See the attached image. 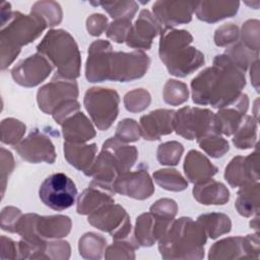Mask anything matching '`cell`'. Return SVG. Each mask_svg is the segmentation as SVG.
<instances>
[{
	"instance_id": "7bdbcfd3",
	"label": "cell",
	"mask_w": 260,
	"mask_h": 260,
	"mask_svg": "<svg viewBox=\"0 0 260 260\" xmlns=\"http://www.w3.org/2000/svg\"><path fill=\"white\" fill-rule=\"evenodd\" d=\"M184 147L178 141H167L158 145L156 159L162 166H176L179 164Z\"/></svg>"
},
{
	"instance_id": "3957f363",
	"label": "cell",
	"mask_w": 260,
	"mask_h": 260,
	"mask_svg": "<svg viewBox=\"0 0 260 260\" xmlns=\"http://www.w3.org/2000/svg\"><path fill=\"white\" fill-rule=\"evenodd\" d=\"M207 235L197 220L183 216L174 219L158 240V251L164 259H202Z\"/></svg>"
},
{
	"instance_id": "e575fe53",
	"label": "cell",
	"mask_w": 260,
	"mask_h": 260,
	"mask_svg": "<svg viewBox=\"0 0 260 260\" xmlns=\"http://www.w3.org/2000/svg\"><path fill=\"white\" fill-rule=\"evenodd\" d=\"M154 182L162 189L181 192L188 187V181L176 169H160L152 174Z\"/></svg>"
},
{
	"instance_id": "4dcf8cb0",
	"label": "cell",
	"mask_w": 260,
	"mask_h": 260,
	"mask_svg": "<svg viewBox=\"0 0 260 260\" xmlns=\"http://www.w3.org/2000/svg\"><path fill=\"white\" fill-rule=\"evenodd\" d=\"M102 148L108 150L115 157L121 168L122 173L130 171L138 157V150L135 146L128 145L116 137L107 139L103 143Z\"/></svg>"
},
{
	"instance_id": "30bf717a",
	"label": "cell",
	"mask_w": 260,
	"mask_h": 260,
	"mask_svg": "<svg viewBox=\"0 0 260 260\" xmlns=\"http://www.w3.org/2000/svg\"><path fill=\"white\" fill-rule=\"evenodd\" d=\"M150 65L149 56L140 50L113 52L110 61L109 80L128 82L145 75Z\"/></svg>"
},
{
	"instance_id": "7a4b0ae2",
	"label": "cell",
	"mask_w": 260,
	"mask_h": 260,
	"mask_svg": "<svg viewBox=\"0 0 260 260\" xmlns=\"http://www.w3.org/2000/svg\"><path fill=\"white\" fill-rule=\"evenodd\" d=\"M159 36L158 56L171 75L186 77L205 63L203 53L192 46L193 37L188 30L168 28Z\"/></svg>"
},
{
	"instance_id": "52a82bcc",
	"label": "cell",
	"mask_w": 260,
	"mask_h": 260,
	"mask_svg": "<svg viewBox=\"0 0 260 260\" xmlns=\"http://www.w3.org/2000/svg\"><path fill=\"white\" fill-rule=\"evenodd\" d=\"M174 131L185 139L196 141L209 133H218L215 114L199 107H183L176 111Z\"/></svg>"
},
{
	"instance_id": "d4e9b609",
	"label": "cell",
	"mask_w": 260,
	"mask_h": 260,
	"mask_svg": "<svg viewBox=\"0 0 260 260\" xmlns=\"http://www.w3.org/2000/svg\"><path fill=\"white\" fill-rule=\"evenodd\" d=\"M240 8L239 1H198L196 17L204 22L214 23L235 16Z\"/></svg>"
},
{
	"instance_id": "4fadbf2b",
	"label": "cell",
	"mask_w": 260,
	"mask_h": 260,
	"mask_svg": "<svg viewBox=\"0 0 260 260\" xmlns=\"http://www.w3.org/2000/svg\"><path fill=\"white\" fill-rule=\"evenodd\" d=\"M13 148L22 159L30 164H53L57 156L55 146L48 133L38 128L31 130Z\"/></svg>"
},
{
	"instance_id": "816d5d0a",
	"label": "cell",
	"mask_w": 260,
	"mask_h": 260,
	"mask_svg": "<svg viewBox=\"0 0 260 260\" xmlns=\"http://www.w3.org/2000/svg\"><path fill=\"white\" fill-rule=\"evenodd\" d=\"M22 212L14 206H6L1 211V229L9 233H15V225Z\"/></svg>"
},
{
	"instance_id": "91938a15",
	"label": "cell",
	"mask_w": 260,
	"mask_h": 260,
	"mask_svg": "<svg viewBox=\"0 0 260 260\" xmlns=\"http://www.w3.org/2000/svg\"><path fill=\"white\" fill-rule=\"evenodd\" d=\"M250 225L251 228H253L254 230H256V232L258 233V228H259V214H257L255 216V218H253L250 222Z\"/></svg>"
},
{
	"instance_id": "680465c9",
	"label": "cell",
	"mask_w": 260,
	"mask_h": 260,
	"mask_svg": "<svg viewBox=\"0 0 260 260\" xmlns=\"http://www.w3.org/2000/svg\"><path fill=\"white\" fill-rule=\"evenodd\" d=\"M11 5L8 2L1 3V25L4 24L11 16Z\"/></svg>"
},
{
	"instance_id": "f6af8a7d",
	"label": "cell",
	"mask_w": 260,
	"mask_h": 260,
	"mask_svg": "<svg viewBox=\"0 0 260 260\" xmlns=\"http://www.w3.org/2000/svg\"><path fill=\"white\" fill-rule=\"evenodd\" d=\"M241 41L246 48L259 53V34L260 21L258 19H249L243 23L241 30Z\"/></svg>"
},
{
	"instance_id": "ffe728a7",
	"label": "cell",
	"mask_w": 260,
	"mask_h": 260,
	"mask_svg": "<svg viewBox=\"0 0 260 260\" xmlns=\"http://www.w3.org/2000/svg\"><path fill=\"white\" fill-rule=\"evenodd\" d=\"M173 220L145 212L136 218L133 238L139 246L151 247L164 236Z\"/></svg>"
},
{
	"instance_id": "60d3db41",
	"label": "cell",
	"mask_w": 260,
	"mask_h": 260,
	"mask_svg": "<svg viewBox=\"0 0 260 260\" xmlns=\"http://www.w3.org/2000/svg\"><path fill=\"white\" fill-rule=\"evenodd\" d=\"M139 247L134 238L115 240L112 245L106 248L104 256L106 259H134V252Z\"/></svg>"
},
{
	"instance_id": "d6986e66",
	"label": "cell",
	"mask_w": 260,
	"mask_h": 260,
	"mask_svg": "<svg viewBox=\"0 0 260 260\" xmlns=\"http://www.w3.org/2000/svg\"><path fill=\"white\" fill-rule=\"evenodd\" d=\"M162 28L152 12L142 9L138 18L132 24L126 39V45L135 50H149L152 41L160 35Z\"/></svg>"
},
{
	"instance_id": "484cf974",
	"label": "cell",
	"mask_w": 260,
	"mask_h": 260,
	"mask_svg": "<svg viewBox=\"0 0 260 260\" xmlns=\"http://www.w3.org/2000/svg\"><path fill=\"white\" fill-rule=\"evenodd\" d=\"M63 150L64 157L68 164L86 176L95 160L98 147L95 143L86 144L65 141Z\"/></svg>"
},
{
	"instance_id": "2e32d148",
	"label": "cell",
	"mask_w": 260,
	"mask_h": 260,
	"mask_svg": "<svg viewBox=\"0 0 260 260\" xmlns=\"http://www.w3.org/2000/svg\"><path fill=\"white\" fill-rule=\"evenodd\" d=\"M198 1H165L158 0L152 4V14L160 24L162 31L192 20Z\"/></svg>"
},
{
	"instance_id": "9a60e30c",
	"label": "cell",
	"mask_w": 260,
	"mask_h": 260,
	"mask_svg": "<svg viewBox=\"0 0 260 260\" xmlns=\"http://www.w3.org/2000/svg\"><path fill=\"white\" fill-rule=\"evenodd\" d=\"M52 70L51 62L42 54L36 53L19 61L11 69V77L21 86L35 87L46 80Z\"/></svg>"
},
{
	"instance_id": "681fc988",
	"label": "cell",
	"mask_w": 260,
	"mask_h": 260,
	"mask_svg": "<svg viewBox=\"0 0 260 260\" xmlns=\"http://www.w3.org/2000/svg\"><path fill=\"white\" fill-rule=\"evenodd\" d=\"M149 211L159 217L174 220L178 212V204L174 199L161 198L156 200L149 208Z\"/></svg>"
},
{
	"instance_id": "7c38bea8",
	"label": "cell",
	"mask_w": 260,
	"mask_h": 260,
	"mask_svg": "<svg viewBox=\"0 0 260 260\" xmlns=\"http://www.w3.org/2000/svg\"><path fill=\"white\" fill-rule=\"evenodd\" d=\"M78 94V85L75 80L55 76L38 90L37 103L41 111L52 115L57 108L66 102L77 100Z\"/></svg>"
},
{
	"instance_id": "1f68e13d",
	"label": "cell",
	"mask_w": 260,
	"mask_h": 260,
	"mask_svg": "<svg viewBox=\"0 0 260 260\" xmlns=\"http://www.w3.org/2000/svg\"><path fill=\"white\" fill-rule=\"evenodd\" d=\"M258 120L245 115L236 132L233 134V143L239 149H249L257 146Z\"/></svg>"
},
{
	"instance_id": "277c9868",
	"label": "cell",
	"mask_w": 260,
	"mask_h": 260,
	"mask_svg": "<svg viewBox=\"0 0 260 260\" xmlns=\"http://www.w3.org/2000/svg\"><path fill=\"white\" fill-rule=\"evenodd\" d=\"M47 27L45 20L32 12L23 14L19 11H12L9 19L1 25V69L4 70L11 65L20 53L21 47L38 39Z\"/></svg>"
},
{
	"instance_id": "4316f807",
	"label": "cell",
	"mask_w": 260,
	"mask_h": 260,
	"mask_svg": "<svg viewBox=\"0 0 260 260\" xmlns=\"http://www.w3.org/2000/svg\"><path fill=\"white\" fill-rule=\"evenodd\" d=\"M72 222L67 215H47L38 214L36 219V233L43 240L61 239L70 233Z\"/></svg>"
},
{
	"instance_id": "e0dca14e",
	"label": "cell",
	"mask_w": 260,
	"mask_h": 260,
	"mask_svg": "<svg viewBox=\"0 0 260 260\" xmlns=\"http://www.w3.org/2000/svg\"><path fill=\"white\" fill-rule=\"evenodd\" d=\"M113 47L107 40H96L90 44L85 63V77L89 82L109 80L110 61Z\"/></svg>"
},
{
	"instance_id": "bcb514c9",
	"label": "cell",
	"mask_w": 260,
	"mask_h": 260,
	"mask_svg": "<svg viewBox=\"0 0 260 260\" xmlns=\"http://www.w3.org/2000/svg\"><path fill=\"white\" fill-rule=\"evenodd\" d=\"M140 136H141L140 126L134 119L126 118L118 123L115 137L120 141L124 143L134 142L139 140Z\"/></svg>"
},
{
	"instance_id": "ba28073f",
	"label": "cell",
	"mask_w": 260,
	"mask_h": 260,
	"mask_svg": "<svg viewBox=\"0 0 260 260\" xmlns=\"http://www.w3.org/2000/svg\"><path fill=\"white\" fill-rule=\"evenodd\" d=\"M39 196L46 206L62 211L75 203L77 188L68 176L63 173H55L47 177L41 184Z\"/></svg>"
},
{
	"instance_id": "ee69618b",
	"label": "cell",
	"mask_w": 260,
	"mask_h": 260,
	"mask_svg": "<svg viewBox=\"0 0 260 260\" xmlns=\"http://www.w3.org/2000/svg\"><path fill=\"white\" fill-rule=\"evenodd\" d=\"M151 102L150 93L144 88H136L128 91L124 96V106L131 113L144 111Z\"/></svg>"
},
{
	"instance_id": "83f0119b",
	"label": "cell",
	"mask_w": 260,
	"mask_h": 260,
	"mask_svg": "<svg viewBox=\"0 0 260 260\" xmlns=\"http://www.w3.org/2000/svg\"><path fill=\"white\" fill-rule=\"evenodd\" d=\"M192 193L195 200L203 205H223L230 200V191L225 185L212 178L194 184Z\"/></svg>"
},
{
	"instance_id": "f5cc1de1",
	"label": "cell",
	"mask_w": 260,
	"mask_h": 260,
	"mask_svg": "<svg viewBox=\"0 0 260 260\" xmlns=\"http://www.w3.org/2000/svg\"><path fill=\"white\" fill-rule=\"evenodd\" d=\"M108 26V18L101 13H93L86 19V29L90 36H101L107 30Z\"/></svg>"
},
{
	"instance_id": "cb8c5ba5",
	"label": "cell",
	"mask_w": 260,
	"mask_h": 260,
	"mask_svg": "<svg viewBox=\"0 0 260 260\" xmlns=\"http://www.w3.org/2000/svg\"><path fill=\"white\" fill-rule=\"evenodd\" d=\"M183 169L187 180L193 184L211 179L218 171L217 167L211 164L204 154L195 149H192L187 153Z\"/></svg>"
},
{
	"instance_id": "7dc6e473",
	"label": "cell",
	"mask_w": 260,
	"mask_h": 260,
	"mask_svg": "<svg viewBox=\"0 0 260 260\" xmlns=\"http://www.w3.org/2000/svg\"><path fill=\"white\" fill-rule=\"evenodd\" d=\"M131 26H132L131 20L116 19L111 23H109V26L106 30V35L113 42L122 44L126 42V39Z\"/></svg>"
},
{
	"instance_id": "d6a6232c",
	"label": "cell",
	"mask_w": 260,
	"mask_h": 260,
	"mask_svg": "<svg viewBox=\"0 0 260 260\" xmlns=\"http://www.w3.org/2000/svg\"><path fill=\"white\" fill-rule=\"evenodd\" d=\"M197 221L204 228L207 237L212 240L217 239L219 236L229 234L232 230L231 218L220 212L204 213L197 217Z\"/></svg>"
},
{
	"instance_id": "6da1fadb",
	"label": "cell",
	"mask_w": 260,
	"mask_h": 260,
	"mask_svg": "<svg viewBox=\"0 0 260 260\" xmlns=\"http://www.w3.org/2000/svg\"><path fill=\"white\" fill-rule=\"evenodd\" d=\"M245 85V72L223 53L216 55L213 65L192 79V100L197 105H209L218 110L234 103Z\"/></svg>"
},
{
	"instance_id": "f546056e",
	"label": "cell",
	"mask_w": 260,
	"mask_h": 260,
	"mask_svg": "<svg viewBox=\"0 0 260 260\" xmlns=\"http://www.w3.org/2000/svg\"><path fill=\"white\" fill-rule=\"evenodd\" d=\"M260 185L259 182L250 183L239 187L235 207L240 215L251 217L259 214L260 210Z\"/></svg>"
},
{
	"instance_id": "d590c367",
	"label": "cell",
	"mask_w": 260,
	"mask_h": 260,
	"mask_svg": "<svg viewBox=\"0 0 260 260\" xmlns=\"http://www.w3.org/2000/svg\"><path fill=\"white\" fill-rule=\"evenodd\" d=\"M92 4H98L114 19L132 20L139 6L137 2L132 0L127 1H101Z\"/></svg>"
},
{
	"instance_id": "f1b7e54d",
	"label": "cell",
	"mask_w": 260,
	"mask_h": 260,
	"mask_svg": "<svg viewBox=\"0 0 260 260\" xmlns=\"http://www.w3.org/2000/svg\"><path fill=\"white\" fill-rule=\"evenodd\" d=\"M113 195V192L89 183L77 199L76 211L78 214L88 215L103 205L115 202Z\"/></svg>"
},
{
	"instance_id": "8d00e7d4",
	"label": "cell",
	"mask_w": 260,
	"mask_h": 260,
	"mask_svg": "<svg viewBox=\"0 0 260 260\" xmlns=\"http://www.w3.org/2000/svg\"><path fill=\"white\" fill-rule=\"evenodd\" d=\"M30 12L43 18L49 27L58 25L63 18L62 8L56 1H37L31 6Z\"/></svg>"
},
{
	"instance_id": "836d02e7",
	"label": "cell",
	"mask_w": 260,
	"mask_h": 260,
	"mask_svg": "<svg viewBox=\"0 0 260 260\" xmlns=\"http://www.w3.org/2000/svg\"><path fill=\"white\" fill-rule=\"evenodd\" d=\"M106 248V238L93 232L85 233L78 242L79 254L84 259H101Z\"/></svg>"
},
{
	"instance_id": "ab89813d",
	"label": "cell",
	"mask_w": 260,
	"mask_h": 260,
	"mask_svg": "<svg viewBox=\"0 0 260 260\" xmlns=\"http://www.w3.org/2000/svg\"><path fill=\"white\" fill-rule=\"evenodd\" d=\"M26 130L23 122L14 119L6 118L1 122V142L9 145H16L21 141Z\"/></svg>"
},
{
	"instance_id": "9c48e42d",
	"label": "cell",
	"mask_w": 260,
	"mask_h": 260,
	"mask_svg": "<svg viewBox=\"0 0 260 260\" xmlns=\"http://www.w3.org/2000/svg\"><path fill=\"white\" fill-rule=\"evenodd\" d=\"M87 221L95 229L110 234L114 240H124L131 236L130 216L121 205L115 202L105 204L88 214Z\"/></svg>"
},
{
	"instance_id": "c3c4849f",
	"label": "cell",
	"mask_w": 260,
	"mask_h": 260,
	"mask_svg": "<svg viewBox=\"0 0 260 260\" xmlns=\"http://www.w3.org/2000/svg\"><path fill=\"white\" fill-rule=\"evenodd\" d=\"M239 36V27L235 23H224L216 28L213 40L216 46L225 47L238 41Z\"/></svg>"
},
{
	"instance_id": "74e56055",
	"label": "cell",
	"mask_w": 260,
	"mask_h": 260,
	"mask_svg": "<svg viewBox=\"0 0 260 260\" xmlns=\"http://www.w3.org/2000/svg\"><path fill=\"white\" fill-rule=\"evenodd\" d=\"M197 143L205 153L214 158L223 156L230 150L229 141L218 133H209L197 140Z\"/></svg>"
},
{
	"instance_id": "ac0fdd59",
	"label": "cell",
	"mask_w": 260,
	"mask_h": 260,
	"mask_svg": "<svg viewBox=\"0 0 260 260\" xmlns=\"http://www.w3.org/2000/svg\"><path fill=\"white\" fill-rule=\"evenodd\" d=\"M259 152L255 150L247 156L237 155L224 170V179L233 188L259 182Z\"/></svg>"
},
{
	"instance_id": "11a10c76",
	"label": "cell",
	"mask_w": 260,
	"mask_h": 260,
	"mask_svg": "<svg viewBox=\"0 0 260 260\" xmlns=\"http://www.w3.org/2000/svg\"><path fill=\"white\" fill-rule=\"evenodd\" d=\"M78 111H80V104L77 102V100H72L66 102L65 104L57 108L53 112L52 117L56 121V123L61 125L68 117H70Z\"/></svg>"
},
{
	"instance_id": "603a6c76",
	"label": "cell",
	"mask_w": 260,
	"mask_h": 260,
	"mask_svg": "<svg viewBox=\"0 0 260 260\" xmlns=\"http://www.w3.org/2000/svg\"><path fill=\"white\" fill-rule=\"evenodd\" d=\"M62 133L65 141L85 143L95 137V130L90 120L80 111L68 117L62 124Z\"/></svg>"
},
{
	"instance_id": "db71d44e",
	"label": "cell",
	"mask_w": 260,
	"mask_h": 260,
	"mask_svg": "<svg viewBox=\"0 0 260 260\" xmlns=\"http://www.w3.org/2000/svg\"><path fill=\"white\" fill-rule=\"evenodd\" d=\"M14 158L10 151L1 147V187H2V197L5 192L6 182L10 174L14 169Z\"/></svg>"
},
{
	"instance_id": "6f0895ef",
	"label": "cell",
	"mask_w": 260,
	"mask_h": 260,
	"mask_svg": "<svg viewBox=\"0 0 260 260\" xmlns=\"http://www.w3.org/2000/svg\"><path fill=\"white\" fill-rule=\"evenodd\" d=\"M259 59L258 60H256V61H254L252 64H251V73H250V75H251V80H252V82H253V85H254V87H255V89L257 90V91H259V87H258V82H259V74H258V72H259Z\"/></svg>"
},
{
	"instance_id": "9f6ffc18",
	"label": "cell",
	"mask_w": 260,
	"mask_h": 260,
	"mask_svg": "<svg viewBox=\"0 0 260 260\" xmlns=\"http://www.w3.org/2000/svg\"><path fill=\"white\" fill-rule=\"evenodd\" d=\"M18 259V244L7 238L1 236V259Z\"/></svg>"
},
{
	"instance_id": "8992f818",
	"label": "cell",
	"mask_w": 260,
	"mask_h": 260,
	"mask_svg": "<svg viewBox=\"0 0 260 260\" xmlns=\"http://www.w3.org/2000/svg\"><path fill=\"white\" fill-rule=\"evenodd\" d=\"M83 105L95 127L105 131L118 117L120 96L115 89L94 86L85 91Z\"/></svg>"
},
{
	"instance_id": "8fae6325",
	"label": "cell",
	"mask_w": 260,
	"mask_h": 260,
	"mask_svg": "<svg viewBox=\"0 0 260 260\" xmlns=\"http://www.w3.org/2000/svg\"><path fill=\"white\" fill-rule=\"evenodd\" d=\"M259 235H247L245 237H229L214 243L208 254L210 260H229L240 258L259 257Z\"/></svg>"
},
{
	"instance_id": "b9f144b4",
	"label": "cell",
	"mask_w": 260,
	"mask_h": 260,
	"mask_svg": "<svg viewBox=\"0 0 260 260\" xmlns=\"http://www.w3.org/2000/svg\"><path fill=\"white\" fill-rule=\"evenodd\" d=\"M224 54L244 72H246L254 61L259 59V53L249 50L240 42L228 48Z\"/></svg>"
},
{
	"instance_id": "44dd1931",
	"label": "cell",
	"mask_w": 260,
	"mask_h": 260,
	"mask_svg": "<svg viewBox=\"0 0 260 260\" xmlns=\"http://www.w3.org/2000/svg\"><path fill=\"white\" fill-rule=\"evenodd\" d=\"M175 114L174 110L157 109L141 116L139 121L141 136L145 140L153 141L171 134L174 131Z\"/></svg>"
},
{
	"instance_id": "5bb4252c",
	"label": "cell",
	"mask_w": 260,
	"mask_h": 260,
	"mask_svg": "<svg viewBox=\"0 0 260 260\" xmlns=\"http://www.w3.org/2000/svg\"><path fill=\"white\" fill-rule=\"evenodd\" d=\"M115 193L137 199L145 200L154 193V186L150 178L147 168L141 165L133 172H125L120 174L113 183Z\"/></svg>"
},
{
	"instance_id": "5b68a950",
	"label": "cell",
	"mask_w": 260,
	"mask_h": 260,
	"mask_svg": "<svg viewBox=\"0 0 260 260\" xmlns=\"http://www.w3.org/2000/svg\"><path fill=\"white\" fill-rule=\"evenodd\" d=\"M37 53L45 56L56 67L55 76L73 80L79 77L81 56L74 38L68 31L50 29L37 46Z\"/></svg>"
},
{
	"instance_id": "7402d4cb",
	"label": "cell",
	"mask_w": 260,
	"mask_h": 260,
	"mask_svg": "<svg viewBox=\"0 0 260 260\" xmlns=\"http://www.w3.org/2000/svg\"><path fill=\"white\" fill-rule=\"evenodd\" d=\"M248 108L249 98L246 93L242 92L234 103L218 109L217 113H215L217 132L225 136L233 135L246 115Z\"/></svg>"
},
{
	"instance_id": "f35d334b",
	"label": "cell",
	"mask_w": 260,
	"mask_h": 260,
	"mask_svg": "<svg viewBox=\"0 0 260 260\" xmlns=\"http://www.w3.org/2000/svg\"><path fill=\"white\" fill-rule=\"evenodd\" d=\"M162 99L165 103L171 106H180L184 104L189 99L187 84L177 79H169L164 86Z\"/></svg>"
},
{
	"instance_id": "f907efd6",
	"label": "cell",
	"mask_w": 260,
	"mask_h": 260,
	"mask_svg": "<svg viewBox=\"0 0 260 260\" xmlns=\"http://www.w3.org/2000/svg\"><path fill=\"white\" fill-rule=\"evenodd\" d=\"M71 248L66 241H52L47 242L43 259H68L70 257Z\"/></svg>"
}]
</instances>
